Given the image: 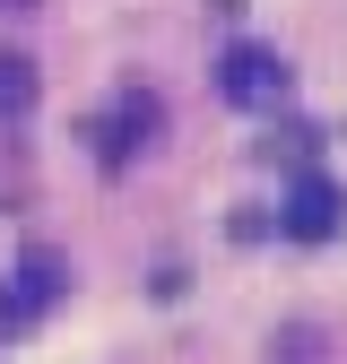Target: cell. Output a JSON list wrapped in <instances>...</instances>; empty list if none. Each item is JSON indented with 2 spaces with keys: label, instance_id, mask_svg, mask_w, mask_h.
Listing matches in <instances>:
<instances>
[{
  "label": "cell",
  "instance_id": "cell-3",
  "mask_svg": "<svg viewBox=\"0 0 347 364\" xmlns=\"http://www.w3.org/2000/svg\"><path fill=\"white\" fill-rule=\"evenodd\" d=\"M53 295H61V260H53V252H26V260H18V295L0 304V330H18V321H35V312L53 304Z\"/></svg>",
  "mask_w": 347,
  "mask_h": 364
},
{
  "label": "cell",
  "instance_id": "cell-2",
  "mask_svg": "<svg viewBox=\"0 0 347 364\" xmlns=\"http://www.w3.org/2000/svg\"><path fill=\"white\" fill-rule=\"evenodd\" d=\"M217 96H226V105H278L287 96V61L269 53V43H235V53L226 61H217Z\"/></svg>",
  "mask_w": 347,
  "mask_h": 364
},
{
  "label": "cell",
  "instance_id": "cell-1",
  "mask_svg": "<svg viewBox=\"0 0 347 364\" xmlns=\"http://www.w3.org/2000/svg\"><path fill=\"white\" fill-rule=\"evenodd\" d=\"M278 225H287L295 243H330L338 225H347V191H338L330 173H295L287 200H278Z\"/></svg>",
  "mask_w": 347,
  "mask_h": 364
},
{
  "label": "cell",
  "instance_id": "cell-4",
  "mask_svg": "<svg viewBox=\"0 0 347 364\" xmlns=\"http://www.w3.org/2000/svg\"><path fill=\"white\" fill-rule=\"evenodd\" d=\"M35 113V61L26 53H0V122Z\"/></svg>",
  "mask_w": 347,
  "mask_h": 364
}]
</instances>
